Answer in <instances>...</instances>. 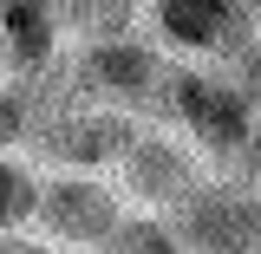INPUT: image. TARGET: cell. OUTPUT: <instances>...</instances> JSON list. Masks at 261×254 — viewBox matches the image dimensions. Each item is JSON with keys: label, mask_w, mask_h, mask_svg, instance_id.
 Instances as JSON below:
<instances>
[{"label": "cell", "mask_w": 261, "mask_h": 254, "mask_svg": "<svg viewBox=\"0 0 261 254\" xmlns=\"http://www.w3.org/2000/svg\"><path fill=\"white\" fill-rule=\"evenodd\" d=\"M150 26L170 52L190 59H235L248 46V33L261 26L248 13V0H150Z\"/></svg>", "instance_id": "7"}, {"label": "cell", "mask_w": 261, "mask_h": 254, "mask_svg": "<svg viewBox=\"0 0 261 254\" xmlns=\"http://www.w3.org/2000/svg\"><path fill=\"white\" fill-rule=\"evenodd\" d=\"M33 209H39V170L0 150V228H33Z\"/></svg>", "instance_id": "11"}, {"label": "cell", "mask_w": 261, "mask_h": 254, "mask_svg": "<svg viewBox=\"0 0 261 254\" xmlns=\"http://www.w3.org/2000/svg\"><path fill=\"white\" fill-rule=\"evenodd\" d=\"M124 215V189L105 183L98 170H53L39 176V209H33V228L53 241V248H98V235Z\"/></svg>", "instance_id": "5"}, {"label": "cell", "mask_w": 261, "mask_h": 254, "mask_svg": "<svg viewBox=\"0 0 261 254\" xmlns=\"http://www.w3.org/2000/svg\"><path fill=\"white\" fill-rule=\"evenodd\" d=\"M228 170H235V176H255V183H261V111H255V130H248V144H242V157L228 163Z\"/></svg>", "instance_id": "14"}, {"label": "cell", "mask_w": 261, "mask_h": 254, "mask_svg": "<svg viewBox=\"0 0 261 254\" xmlns=\"http://www.w3.org/2000/svg\"><path fill=\"white\" fill-rule=\"evenodd\" d=\"M53 7H59V33L111 39V33H137V7L144 0H53Z\"/></svg>", "instance_id": "10"}, {"label": "cell", "mask_w": 261, "mask_h": 254, "mask_svg": "<svg viewBox=\"0 0 261 254\" xmlns=\"http://www.w3.org/2000/svg\"><path fill=\"white\" fill-rule=\"evenodd\" d=\"M137 111H118V104H92V98H79V104H65L53 118H39L27 137V150L39 163H53V170H111V163L124 157V144L137 137Z\"/></svg>", "instance_id": "4"}, {"label": "cell", "mask_w": 261, "mask_h": 254, "mask_svg": "<svg viewBox=\"0 0 261 254\" xmlns=\"http://www.w3.org/2000/svg\"><path fill=\"white\" fill-rule=\"evenodd\" d=\"M59 59V7L53 0H0V65L33 72Z\"/></svg>", "instance_id": "8"}, {"label": "cell", "mask_w": 261, "mask_h": 254, "mask_svg": "<svg viewBox=\"0 0 261 254\" xmlns=\"http://www.w3.org/2000/svg\"><path fill=\"white\" fill-rule=\"evenodd\" d=\"M0 254H53V241L27 235V228H0Z\"/></svg>", "instance_id": "13"}, {"label": "cell", "mask_w": 261, "mask_h": 254, "mask_svg": "<svg viewBox=\"0 0 261 254\" xmlns=\"http://www.w3.org/2000/svg\"><path fill=\"white\" fill-rule=\"evenodd\" d=\"M248 13H255V20H261V0H248Z\"/></svg>", "instance_id": "15"}, {"label": "cell", "mask_w": 261, "mask_h": 254, "mask_svg": "<svg viewBox=\"0 0 261 254\" xmlns=\"http://www.w3.org/2000/svg\"><path fill=\"white\" fill-rule=\"evenodd\" d=\"M222 65H228V78H235V85L248 92V104L261 111V26L248 33V46H242L235 59H222Z\"/></svg>", "instance_id": "12"}, {"label": "cell", "mask_w": 261, "mask_h": 254, "mask_svg": "<svg viewBox=\"0 0 261 254\" xmlns=\"http://www.w3.org/2000/svg\"><path fill=\"white\" fill-rule=\"evenodd\" d=\"M163 78H170L163 52L137 33L85 39L72 59V85L92 104H118V111H163Z\"/></svg>", "instance_id": "3"}, {"label": "cell", "mask_w": 261, "mask_h": 254, "mask_svg": "<svg viewBox=\"0 0 261 254\" xmlns=\"http://www.w3.org/2000/svg\"><path fill=\"white\" fill-rule=\"evenodd\" d=\"M92 254H190V248H183L176 222L163 209H150V215H118V222L98 235Z\"/></svg>", "instance_id": "9"}, {"label": "cell", "mask_w": 261, "mask_h": 254, "mask_svg": "<svg viewBox=\"0 0 261 254\" xmlns=\"http://www.w3.org/2000/svg\"><path fill=\"white\" fill-rule=\"evenodd\" d=\"M118 170V189L124 202H144V209H176V202H190L202 189V150H196L190 137H170V130H144L124 144V157L111 163Z\"/></svg>", "instance_id": "6"}, {"label": "cell", "mask_w": 261, "mask_h": 254, "mask_svg": "<svg viewBox=\"0 0 261 254\" xmlns=\"http://www.w3.org/2000/svg\"><path fill=\"white\" fill-rule=\"evenodd\" d=\"M157 118H170V124H183V137H190L202 157H216L228 170V163L242 157V144H248V130H255V104H248V92L228 78V65H170V78H163V111Z\"/></svg>", "instance_id": "1"}, {"label": "cell", "mask_w": 261, "mask_h": 254, "mask_svg": "<svg viewBox=\"0 0 261 254\" xmlns=\"http://www.w3.org/2000/svg\"><path fill=\"white\" fill-rule=\"evenodd\" d=\"M190 254H261V183L255 176H202L190 202L170 209Z\"/></svg>", "instance_id": "2"}]
</instances>
